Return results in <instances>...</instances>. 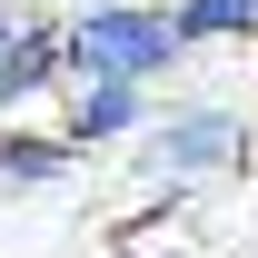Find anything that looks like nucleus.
<instances>
[{"mask_svg":"<svg viewBox=\"0 0 258 258\" xmlns=\"http://www.w3.org/2000/svg\"><path fill=\"white\" fill-rule=\"evenodd\" d=\"M60 20V70L70 80H119V90H159L189 60L169 40V0H70Z\"/></svg>","mask_w":258,"mask_h":258,"instance_id":"nucleus-1","label":"nucleus"},{"mask_svg":"<svg viewBox=\"0 0 258 258\" xmlns=\"http://www.w3.org/2000/svg\"><path fill=\"white\" fill-rule=\"evenodd\" d=\"M149 179L169 189H199V179H228V169L258 159V129L228 109V99H189V109H149V129L129 139Z\"/></svg>","mask_w":258,"mask_h":258,"instance_id":"nucleus-2","label":"nucleus"},{"mask_svg":"<svg viewBox=\"0 0 258 258\" xmlns=\"http://www.w3.org/2000/svg\"><path fill=\"white\" fill-rule=\"evenodd\" d=\"M70 159H99V149H129L149 129V90H119V80H60V119Z\"/></svg>","mask_w":258,"mask_h":258,"instance_id":"nucleus-3","label":"nucleus"},{"mask_svg":"<svg viewBox=\"0 0 258 258\" xmlns=\"http://www.w3.org/2000/svg\"><path fill=\"white\" fill-rule=\"evenodd\" d=\"M70 139L60 129H30V119H0V189H60L70 179Z\"/></svg>","mask_w":258,"mask_h":258,"instance_id":"nucleus-4","label":"nucleus"},{"mask_svg":"<svg viewBox=\"0 0 258 258\" xmlns=\"http://www.w3.org/2000/svg\"><path fill=\"white\" fill-rule=\"evenodd\" d=\"M169 40H179V50L258 40V0H169Z\"/></svg>","mask_w":258,"mask_h":258,"instance_id":"nucleus-5","label":"nucleus"},{"mask_svg":"<svg viewBox=\"0 0 258 258\" xmlns=\"http://www.w3.org/2000/svg\"><path fill=\"white\" fill-rule=\"evenodd\" d=\"M119 258H189V248H149V238H139V248H119Z\"/></svg>","mask_w":258,"mask_h":258,"instance_id":"nucleus-6","label":"nucleus"}]
</instances>
